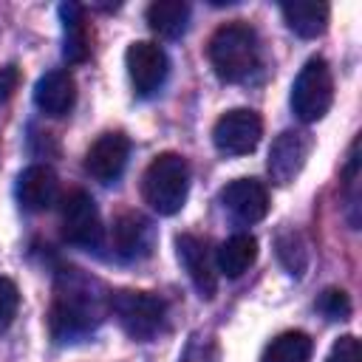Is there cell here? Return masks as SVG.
I'll list each match as a JSON object with an SVG mask.
<instances>
[{"label": "cell", "instance_id": "1", "mask_svg": "<svg viewBox=\"0 0 362 362\" xmlns=\"http://www.w3.org/2000/svg\"><path fill=\"white\" fill-rule=\"evenodd\" d=\"M107 303H110V294L102 288L99 280L82 274L79 269H62L54 286L51 334L59 342H71L93 331L102 322Z\"/></svg>", "mask_w": 362, "mask_h": 362}, {"label": "cell", "instance_id": "2", "mask_svg": "<svg viewBox=\"0 0 362 362\" xmlns=\"http://www.w3.org/2000/svg\"><path fill=\"white\" fill-rule=\"evenodd\" d=\"M206 54H209L212 71L223 82H240L257 68L260 42L249 23L232 20V23H223L215 28V34L209 37Z\"/></svg>", "mask_w": 362, "mask_h": 362}, {"label": "cell", "instance_id": "3", "mask_svg": "<svg viewBox=\"0 0 362 362\" xmlns=\"http://www.w3.org/2000/svg\"><path fill=\"white\" fill-rule=\"evenodd\" d=\"M187 192H189V167L184 156L158 153L141 175L144 204H150V209L158 215H175L187 204Z\"/></svg>", "mask_w": 362, "mask_h": 362}, {"label": "cell", "instance_id": "4", "mask_svg": "<svg viewBox=\"0 0 362 362\" xmlns=\"http://www.w3.org/2000/svg\"><path fill=\"white\" fill-rule=\"evenodd\" d=\"M334 102V76H331V68L322 57H311L294 85H291V110L300 122L311 124V122H320L328 107Z\"/></svg>", "mask_w": 362, "mask_h": 362}, {"label": "cell", "instance_id": "5", "mask_svg": "<svg viewBox=\"0 0 362 362\" xmlns=\"http://www.w3.org/2000/svg\"><path fill=\"white\" fill-rule=\"evenodd\" d=\"M107 308L113 311L124 334H130L133 339H150L153 334H158L167 314V305L161 297L150 291H133V288H122L110 294Z\"/></svg>", "mask_w": 362, "mask_h": 362}, {"label": "cell", "instance_id": "6", "mask_svg": "<svg viewBox=\"0 0 362 362\" xmlns=\"http://www.w3.org/2000/svg\"><path fill=\"white\" fill-rule=\"evenodd\" d=\"M62 238L79 249H96L102 243V215L96 201L85 189H71L59 206Z\"/></svg>", "mask_w": 362, "mask_h": 362}, {"label": "cell", "instance_id": "7", "mask_svg": "<svg viewBox=\"0 0 362 362\" xmlns=\"http://www.w3.org/2000/svg\"><path fill=\"white\" fill-rule=\"evenodd\" d=\"M124 65H127V76L133 82V90L139 96L156 93L170 74V59H167L164 48L158 42H150V40L130 42L124 51Z\"/></svg>", "mask_w": 362, "mask_h": 362}, {"label": "cell", "instance_id": "8", "mask_svg": "<svg viewBox=\"0 0 362 362\" xmlns=\"http://www.w3.org/2000/svg\"><path fill=\"white\" fill-rule=\"evenodd\" d=\"M260 136H263V119L249 107L226 110L212 127V141L223 156L252 153L257 147Z\"/></svg>", "mask_w": 362, "mask_h": 362}, {"label": "cell", "instance_id": "9", "mask_svg": "<svg viewBox=\"0 0 362 362\" xmlns=\"http://www.w3.org/2000/svg\"><path fill=\"white\" fill-rule=\"evenodd\" d=\"M311 147H314V136L308 130H283L272 141L269 161H266L272 181L291 184L300 175V170L305 167V161L311 156Z\"/></svg>", "mask_w": 362, "mask_h": 362}, {"label": "cell", "instance_id": "10", "mask_svg": "<svg viewBox=\"0 0 362 362\" xmlns=\"http://www.w3.org/2000/svg\"><path fill=\"white\" fill-rule=\"evenodd\" d=\"M130 156V141L124 133H102L85 153V173L102 184H110L122 175Z\"/></svg>", "mask_w": 362, "mask_h": 362}, {"label": "cell", "instance_id": "11", "mask_svg": "<svg viewBox=\"0 0 362 362\" xmlns=\"http://www.w3.org/2000/svg\"><path fill=\"white\" fill-rule=\"evenodd\" d=\"M175 249H178V260L187 269L192 286L198 288V294L204 300H212L218 291V272H215V260L206 249V243L195 235H178L175 238Z\"/></svg>", "mask_w": 362, "mask_h": 362}, {"label": "cell", "instance_id": "12", "mask_svg": "<svg viewBox=\"0 0 362 362\" xmlns=\"http://www.w3.org/2000/svg\"><path fill=\"white\" fill-rule=\"evenodd\" d=\"M223 206L240 223H257L269 212V189L257 178H235L221 189Z\"/></svg>", "mask_w": 362, "mask_h": 362}, {"label": "cell", "instance_id": "13", "mask_svg": "<svg viewBox=\"0 0 362 362\" xmlns=\"http://www.w3.org/2000/svg\"><path fill=\"white\" fill-rule=\"evenodd\" d=\"M14 195H17V201H20V206L25 212H45L57 201V195H59V184H57L54 170L45 167V164L25 167L17 175Z\"/></svg>", "mask_w": 362, "mask_h": 362}, {"label": "cell", "instance_id": "14", "mask_svg": "<svg viewBox=\"0 0 362 362\" xmlns=\"http://www.w3.org/2000/svg\"><path fill=\"white\" fill-rule=\"evenodd\" d=\"M110 240H113V249L119 257L124 260H139L144 255H150V246H153V226L144 215L127 209V212H119L116 221H113V232H110Z\"/></svg>", "mask_w": 362, "mask_h": 362}, {"label": "cell", "instance_id": "15", "mask_svg": "<svg viewBox=\"0 0 362 362\" xmlns=\"http://www.w3.org/2000/svg\"><path fill=\"white\" fill-rule=\"evenodd\" d=\"M34 102L45 116H65L76 102V82L65 68L48 71L34 85Z\"/></svg>", "mask_w": 362, "mask_h": 362}, {"label": "cell", "instance_id": "16", "mask_svg": "<svg viewBox=\"0 0 362 362\" xmlns=\"http://www.w3.org/2000/svg\"><path fill=\"white\" fill-rule=\"evenodd\" d=\"M62 20V54L68 62L79 65L90 57V25L85 17V8L79 3H62L59 6Z\"/></svg>", "mask_w": 362, "mask_h": 362}, {"label": "cell", "instance_id": "17", "mask_svg": "<svg viewBox=\"0 0 362 362\" xmlns=\"http://www.w3.org/2000/svg\"><path fill=\"white\" fill-rule=\"evenodd\" d=\"M280 11L286 17V25L294 34L305 37V40L320 37L328 28V14H331L328 3H320V0H294V3H283Z\"/></svg>", "mask_w": 362, "mask_h": 362}, {"label": "cell", "instance_id": "18", "mask_svg": "<svg viewBox=\"0 0 362 362\" xmlns=\"http://www.w3.org/2000/svg\"><path fill=\"white\" fill-rule=\"evenodd\" d=\"M255 260H257V240L246 232L226 238L215 252V266L226 277H240Z\"/></svg>", "mask_w": 362, "mask_h": 362}, {"label": "cell", "instance_id": "19", "mask_svg": "<svg viewBox=\"0 0 362 362\" xmlns=\"http://www.w3.org/2000/svg\"><path fill=\"white\" fill-rule=\"evenodd\" d=\"M147 23L158 37L178 40L189 25V6L184 0H156L147 6Z\"/></svg>", "mask_w": 362, "mask_h": 362}, {"label": "cell", "instance_id": "20", "mask_svg": "<svg viewBox=\"0 0 362 362\" xmlns=\"http://www.w3.org/2000/svg\"><path fill=\"white\" fill-rule=\"evenodd\" d=\"M314 354V342L308 334L303 331H286L280 337H274L266 345L263 362H308Z\"/></svg>", "mask_w": 362, "mask_h": 362}, {"label": "cell", "instance_id": "21", "mask_svg": "<svg viewBox=\"0 0 362 362\" xmlns=\"http://www.w3.org/2000/svg\"><path fill=\"white\" fill-rule=\"evenodd\" d=\"M277 257L283 260V266L294 277H300L305 272V266H308V249H305L300 232H283L277 238Z\"/></svg>", "mask_w": 362, "mask_h": 362}, {"label": "cell", "instance_id": "22", "mask_svg": "<svg viewBox=\"0 0 362 362\" xmlns=\"http://www.w3.org/2000/svg\"><path fill=\"white\" fill-rule=\"evenodd\" d=\"M317 308L328 320H348L351 317V297L342 288H325L317 300Z\"/></svg>", "mask_w": 362, "mask_h": 362}, {"label": "cell", "instance_id": "23", "mask_svg": "<svg viewBox=\"0 0 362 362\" xmlns=\"http://www.w3.org/2000/svg\"><path fill=\"white\" fill-rule=\"evenodd\" d=\"M17 308H20V291L14 280L0 277V331L11 325V320L17 317Z\"/></svg>", "mask_w": 362, "mask_h": 362}, {"label": "cell", "instance_id": "24", "mask_svg": "<svg viewBox=\"0 0 362 362\" xmlns=\"http://www.w3.org/2000/svg\"><path fill=\"white\" fill-rule=\"evenodd\" d=\"M325 362H362V348H359V339L354 334H345L339 337L331 351H328V359Z\"/></svg>", "mask_w": 362, "mask_h": 362}, {"label": "cell", "instance_id": "25", "mask_svg": "<svg viewBox=\"0 0 362 362\" xmlns=\"http://www.w3.org/2000/svg\"><path fill=\"white\" fill-rule=\"evenodd\" d=\"M17 85H20V71H17V65L0 68V102L8 99V96L17 90Z\"/></svg>", "mask_w": 362, "mask_h": 362}]
</instances>
